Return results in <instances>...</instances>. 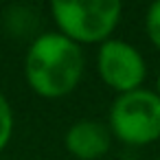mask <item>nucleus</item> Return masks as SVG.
Returning <instances> with one entry per match:
<instances>
[{
	"instance_id": "f257e3e1",
	"label": "nucleus",
	"mask_w": 160,
	"mask_h": 160,
	"mask_svg": "<svg viewBox=\"0 0 160 160\" xmlns=\"http://www.w3.org/2000/svg\"><path fill=\"white\" fill-rule=\"evenodd\" d=\"M86 57L79 44L59 31L38 35L24 57V79L42 99L68 97L81 81Z\"/></svg>"
},
{
	"instance_id": "f03ea898",
	"label": "nucleus",
	"mask_w": 160,
	"mask_h": 160,
	"mask_svg": "<svg viewBox=\"0 0 160 160\" xmlns=\"http://www.w3.org/2000/svg\"><path fill=\"white\" fill-rule=\"evenodd\" d=\"M51 16L64 38L75 44H103L116 31L123 5L118 0H53Z\"/></svg>"
},
{
	"instance_id": "7ed1b4c3",
	"label": "nucleus",
	"mask_w": 160,
	"mask_h": 160,
	"mask_svg": "<svg viewBox=\"0 0 160 160\" xmlns=\"http://www.w3.org/2000/svg\"><path fill=\"white\" fill-rule=\"evenodd\" d=\"M108 127L125 145L142 147L160 138V97L153 90L138 88L118 94L108 114Z\"/></svg>"
},
{
	"instance_id": "20e7f679",
	"label": "nucleus",
	"mask_w": 160,
	"mask_h": 160,
	"mask_svg": "<svg viewBox=\"0 0 160 160\" xmlns=\"http://www.w3.org/2000/svg\"><path fill=\"white\" fill-rule=\"evenodd\" d=\"M97 70L101 81L110 90L127 94L142 88V81L147 77V62L136 46L112 38L99 46Z\"/></svg>"
},
{
	"instance_id": "39448f33",
	"label": "nucleus",
	"mask_w": 160,
	"mask_h": 160,
	"mask_svg": "<svg viewBox=\"0 0 160 160\" xmlns=\"http://www.w3.org/2000/svg\"><path fill=\"white\" fill-rule=\"evenodd\" d=\"M64 145L68 153L77 160H99L112 147V132L99 121L81 118L66 129Z\"/></svg>"
},
{
	"instance_id": "423d86ee",
	"label": "nucleus",
	"mask_w": 160,
	"mask_h": 160,
	"mask_svg": "<svg viewBox=\"0 0 160 160\" xmlns=\"http://www.w3.org/2000/svg\"><path fill=\"white\" fill-rule=\"evenodd\" d=\"M13 127H16V121H13L11 103L0 92V151H5V147L9 145V140L13 136Z\"/></svg>"
},
{
	"instance_id": "0eeeda50",
	"label": "nucleus",
	"mask_w": 160,
	"mask_h": 160,
	"mask_svg": "<svg viewBox=\"0 0 160 160\" xmlns=\"http://www.w3.org/2000/svg\"><path fill=\"white\" fill-rule=\"evenodd\" d=\"M145 29H147V35L151 40V44L160 51V0H156V2L147 9Z\"/></svg>"
},
{
	"instance_id": "6e6552de",
	"label": "nucleus",
	"mask_w": 160,
	"mask_h": 160,
	"mask_svg": "<svg viewBox=\"0 0 160 160\" xmlns=\"http://www.w3.org/2000/svg\"><path fill=\"white\" fill-rule=\"evenodd\" d=\"M158 97H160V72H158V77H156V90H153Z\"/></svg>"
},
{
	"instance_id": "1a4fd4ad",
	"label": "nucleus",
	"mask_w": 160,
	"mask_h": 160,
	"mask_svg": "<svg viewBox=\"0 0 160 160\" xmlns=\"http://www.w3.org/2000/svg\"><path fill=\"white\" fill-rule=\"evenodd\" d=\"M158 160H160V158H158Z\"/></svg>"
}]
</instances>
